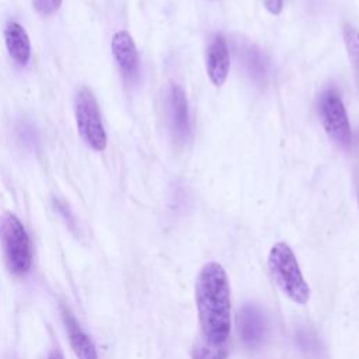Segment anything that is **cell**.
Listing matches in <instances>:
<instances>
[{
	"instance_id": "obj_16",
	"label": "cell",
	"mask_w": 359,
	"mask_h": 359,
	"mask_svg": "<svg viewBox=\"0 0 359 359\" xmlns=\"http://www.w3.org/2000/svg\"><path fill=\"white\" fill-rule=\"evenodd\" d=\"M297 342L300 345V349L304 351L307 355H313L318 351V345H317V339L316 337H313L309 331L302 330L297 334Z\"/></svg>"
},
{
	"instance_id": "obj_6",
	"label": "cell",
	"mask_w": 359,
	"mask_h": 359,
	"mask_svg": "<svg viewBox=\"0 0 359 359\" xmlns=\"http://www.w3.org/2000/svg\"><path fill=\"white\" fill-rule=\"evenodd\" d=\"M237 327L243 344L248 349L259 348L268 335V320L259 306L245 303L237 313Z\"/></svg>"
},
{
	"instance_id": "obj_1",
	"label": "cell",
	"mask_w": 359,
	"mask_h": 359,
	"mask_svg": "<svg viewBox=\"0 0 359 359\" xmlns=\"http://www.w3.org/2000/svg\"><path fill=\"white\" fill-rule=\"evenodd\" d=\"M195 304L201 335L212 344H224L231 330L230 285L224 268L210 261L195 280Z\"/></svg>"
},
{
	"instance_id": "obj_5",
	"label": "cell",
	"mask_w": 359,
	"mask_h": 359,
	"mask_svg": "<svg viewBox=\"0 0 359 359\" xmlns=\"http://www.w3.org/2000/svg\"><path fill=\"white\" fill-rule=\"evenodd\" d=\"M317 109L330 140L339 147H349L352 143V130L339 93L335 88L324 90L318 97Z\"/></svg>"
},
{
	"instance_id": "obj_18",
	"label": "cell",
	"mask_w": 359,
	"mask_h": 359,
	"mask_svg": "<svg viewBox=\"0 0 359 359\" xmlns=\"http://www.w3.org/2000/svg\"><path fill=\"white\" fill-rule=\"evenodd\" d=\"M355 195H356V202L359 208V167L356 170V177H355Z\"/></svg>"
},
{
	"instance_id": "obj_14",
	"label": "cell",
	"mask_w": 359,
	"mask_h": 359,
	"mask_svg": "<svg viewBox=\"0 0 359 359\" xmlns=\"http://www.w3.org/2000/svg\"><path fill=\"white\" fill-rule=\"evenodd\" d=\"M344 42L353 72L355 83L359 88V31L346 24L344 27Z\"/></svg>"
},
{
	"instance_id": "obj_19",
	"label": "cell",
	"mask_w": 359,
	"mask_h": 359,
	"mask_svg": "<svg viewBox=\"0 0 359 359\" xmlns=\"http://www.w3.org/2000/svg\"><path fill=\"white\" fill-rule=\"evenodd\" d=\"M48 359H65V356H63V353H62L59 349H53V351L49 353Z\"/></svg>"
},
{
	"instance_id": "obj_13",
	"label": "cell",
	"mask_w": 359,
	"mask_h": 359,
	"mask_svg": "<svg viewBox=\"0 0 359 359\" xmlns=\"http://www.w3.org/2000/svg\"><path fill=\"white\" fill-rule=\"evenodd\" d=\"M229 345L224 344H212L202 335H199L191 349V359H227Z\"/></svg>"
},
{
	"instance_id": "obj_10",
	"label": "cell",
	"mask_w": 359,
	"mask_h": 359,
	"mask_svg": "<svg viewBox=\"0 0 359 359\" xmlns=\"http://www.w3.org/2000/svg\"><path fill=\"white\" fill-rule=\"evenodd\" d=\"M236 55L252 81L261 86L266 83L269 73L268 59L257 45L241 41L240 43H236Z\"/></svg>"
},
{
	"instance_id": "obj_12",
	"label": "cell",
	"mask_w": 359,
	"mask_h": 359,
	"mask_svg": "<svg viewBox=\"0 0 359 359\" xmlns=\"http://www.w3.org/2000/svg\"><path fill=\"white\" fill-rule=\"evenodd\" d=\"M4 42L11 59L20 65H28L31 59V42L24 27L15 21H10L4 28Z\"/></svg>"
},
{
	"instance_id": "obj_9",
	"label": "cell",
	"mask_w": 359,
	"mask_h": 359,
	"mask_svg": "<svg viewBox=\"0 0 359 359\" xmlns=\"http://www.w3.org/2000/svg\"><path fill=\"white\" fill-rule=\"evenodd\" d=\"M112 56L126 81H135L139 76V53L132 35L128 31H118L111 41Z\"/></svg>"
},
{
	"instance_id": "obj_15",
	"label": "cell",
	"mask_w": 359,
	"mask_h": 359,
	"mask_svg": "<svg viewBox=\"0 0 359 359\" xmlns=\"http://www.w3.org/2000/svg\"><path fill=\"white\" fill-rule=\"evenodd\" d=\"M62 1L63 0H32V6L38 14L48 17L55 14L60 8Z\"/></svg>"
},
{
	"instance_id": "obj_20",
	"label": "cell",
	"mask_w": 359,
	"mask_h": 359,
	"mask_svg": "<svg viewBox=\"0 0 359 359\" xmlns=\"http://www.w3.org/2000/svg\"><path fill=\"white\" fill-rule=\"evenodd\" d=\"M212 1H220V0H212Z\"/></svg>"
},
{
	"instance_id": "obj_7",
	"label": "cell",
	"mask_w": 359,
	"mask_h": 359,
	"mask_svg": "<svg viewBox=\"0 0 359 359\" xmlns=\"http://www.w3.org/2000/svg\"><path fill=\"white\" fill-rule=\"evenodd\" d=\"M167 116L172 137L180 143L187 142L191 135L188 100L184 88L175 83L167 90Z\"/></svg>"
},
{
	"instance_id": "obj_3",
	"label": "cell",
	"mask_w": 359,
	"mask_h": 359,
	"mask_svg": "<svg viewBox=\"0 0 359 359\" xmlns=\"http://www.w3.org/2000/svg\"><path fill=\"white\" fill-rule=\"evenodd\" d=\"M0 240L10 271L17 275L28 272L32 264V245L24 224L15 215L8 212L0 215Z\"/></svg>"
},
{
	"instance_id": "obj_11",
	"label": "cell",
	"mask_w": 359,
	"mask_h": 359,
	"mask_svg": "<svg viewBox=\"0 0 359 359\" xmlns=\"http://www.w3.org/2000/svg\"><path fill=\"white\" fill-rule=\"evenodd\" d=\"M63 323L69 335V341L74 355L79 359H98L97 349L91 341V338L83 331L74 316L70 313L69 309H62Z\"/></svg>"
},
{
	"instance_id": "obj_17",
	"label": "cell",
	"mask_w": 359,
	"mask_h": 359,
	"mask_svg": "<svg viewBox=\"0 0 359 359\" xmlns=\"http://www.w3.org/2000/svg\"><path fill=\"white\" fill-rule=\"evenodd\" d=\"M264 7L272 15H279L283 10V0H262Z\"/></svg>"
},
{
	"instance_id": "obj_2",
	"label": "cell",
	"mask_w": 359,
	"mask_h": 359,
	"mask_svg": "<svg viewBox=\"0 0 359 359\" xmlns=\"http://www.w3.org/2000/svg\"><path fill=\"white\" fill-rule=\"evenodd\" d=\"M269 272L280 290L294 303L306 304L310 287L303 278L293 250L283 241L272 245L268 254Z\"/></svg>"
},
{
	"instance_id": "obj_4",
	"label": "cell",
	"mask_w": 359,
	"mask_h": 359,
	"mask_svg": "<svg viewBox=\"0 0 359 359\" xmlns=\"http://www.w3.org/2000/svg\"><path fill=\"white\" fill-rule=\"evenodd\" d=\"M74 116L77 130L86 144L104 151L107 147V132L102 125L98 102L88 87H81L74 97Z\"/></svg>"
},
{
	"instance_id": "obj_8",
	"label": "cell",
	"mask_w": 359,
	"mask_h": 359,
	"mask_svg": "<svg viewBox=\"0 0 359 359\" xmlns=\"http://www.w3.org/2000/svg\"><path fill=\"white\" fill-rule=\"evenodd\" d=\"M206 73L215 87H222L230 70V52L223 34H213L206 48Z\"/></svg>"
}]
</instances>
